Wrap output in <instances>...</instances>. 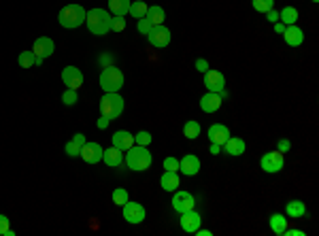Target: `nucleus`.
Listing matches in <instances>:
<instances>
[{
    "instance_id": "c85d7f7f",
    "label": "nucleus",
    "mask_w": 319,
    "mask_h": 236,
    "mask_svg": "<svg viewBox=\"0 0 319 236\" xmlns=\"http://www.w3.org/2000/svg\"><path fill=\"white\" fill-rule=\"evenodd\" d=\"M147 3H143V0H134V3H130V15L132 17H136V19H141V17H145V13H147Z\"/></svg>"
},
{
    "instance_id": "a18cd8bd",
    "label": "nucleus",
    "mask_w": 319,
    "mask_h": 236,
    "mask_svg": "<svg viewBox=\"0 0 319 236\" xmlns=\"http://www.w3.org/2000/svg\"><path fill=\"white\" fill-rule=\"evenodd\" d=\"M72 141H77L81 147H83L85 143H88V141H85V136H83V134H75V136H72Z\"/></svg>"
},
{
    "instance_id": "a19ab883",
    "label": "nucleus",
    "mask_w": 319,
    "mask_h": 236,
    "mask_svg": "<svg viewBox=\"0 0 319 236\" xmlns=\"http://www.w3.org/2000/svg\"><path fill=\"white\" fill-rule=\"evenodd\" d=\"M9 230V217L0 215V236H5V232Z\"/></svg>"
},
{
    "instance_id": "412c9836",
    "label": "nucleus",
    "mask_w": 319,
    "mask_h": 236,
    "mask_svg": "<svg viewBox=\"0 0 319 236\" xmlns=\"http://www.w3.org/2000/svg\"><path fill=\"white\" fill-rule=\"evenodd\" d=\"M160 185H162L164 191H175V189H179V185H181L179 175H177V173H170V170H164V175L160 177Z\"/></svg>"
},
{
    "instance_id": "473e14b6",
    "label": "nucleus",
    "mask_w": 319,
    "mask_h": 236,
    "mask_svg": "<svg viewBox=\"0 0 319 236\" xmlns=\"http://www.w3.org/2000/svg\"><path fill=\"white\" fill-rule=\"evenodd\" d=\"M77 100H79L77 90H68V88H66V92L62 94V102H64L66 106H72V104H77Z\"/></svg>"
},
{
    "instance_id": "09e8293b",
    "label": "nucleus",
    "mask_w": 319,
    "mask_h": 236,
    "mask_svg": "<svg viewBox=\"0 0 319 236\" xmlns=\"http://www.w3.org/2000/svg\"><path fill=\"white\" fill-rule=\"evenodd\" d=\"M196 234H198V236H211L213 232H211V230H200V228H198V230H196Z\"/></svg>"
},
{
    "instance_id": "9d476101",
    "label": "nucleus",
    "mask_w": 319,
    "mask_h": 236,
    "mask_svg": "<svg viewBox=\"0 0 319 236\" xmlns=\"http://www.w3.org/2000/svg\"><path fill=\"white\" fill-rule=\"evenodd\" d=\"M196 206V200L190 191L185 189H175V196H172V209H175L179 215L185 213V211H192Z\"/></svg>"
},
{
    "instance_id": "2eb2a0df",
    "label": "nucleus",
    "mask_w": 319,
    "mask_h": 236,
    "mask_svg": "<svg viewBox=\"0 0 319 236\" xmlns=\"http://www.w3.org/2000/svg\"><path fill=\"white\" fill-rule=\"evenodd\" d=\"M222 100H224V94L207 92V94L200 98V109L205 111V113H215V111L222 109Z\"/></svg>"
},
{
    "instance_id": "37998d69",
    "label": "nucleus",
    "mask_w": 319,
    "mask_h": 236,
    "mask_svg": "<svg viewBox=\"0 0 319 236\" xmlns=\"http://www.w3.org/2000/svg\"><path fill=\"white\" fill-rule=\"evenodd\" d=\"M281 236H304V232H302V230H292V228H285Z\"/></svg>"
},
{
    "instance_id": "20e7f679",
    "label": "nucleus",
    "mask_w": 319,
    "mask_h": 236,
    "mask_svg": "<svg viewBox=\"0 0 319 236\" xmlns=\"http://www.w3.org/2000/svg\"><path fill=\"white\" fill-rule=\"evenodd\" d=\"M124 113V98L117 92H109L100 100V115H105L109 119H117Z\"/></svg>"
},
{
    "instance_id": "ddd939ff",
    "label": "nucleus",
    "mask_w": 319,
    "mask_h": 236,
    "mask_svg": "<svg viewBox=\"0 0 319 236\" xmlns=\"http://www.w3.org/2000/svg\"><path fill=\"white\" fill-rule=\"evenodd\" d=\"M103 154H105V149L98 143H85L81 147L79 158H83V162H88V164H98V162H103Z\"/></svg>"
},
{
    "instance_id": "5701e85b",
    "label": "nucleus",
    "mask_w": 319,
    "mask_h": 236,
    "mask_svg": "<svg viewBox=\"0 0 319 236\" xmlns=\"http://www.w3.org/2000/svg\"><path fill=\"white\" fill-rule=\"evenodd\" d=\"M285 213L292 219H300V217L307 215V204H304L302 200H289L285 204Z\"/></svg>"
},
{
    "instance_id": "4be33fe9",
    "label": "nucleus",
    "mask_w": 319,
    "mask_h": 236,
    "mask_svg": "<svg viewBox=\"0 0 319 236\" xmlns=\"http://www.w3.org/2000/svg\"><path fill=\"white\" fill-rule=\"evenodd\" d=\"M103 162L107 166H111V168H117V166H122V162H124V156H122V151L117 147H109L103 154Z\"/></svg>"
},
{
    "instance_id": "423d86ee",
    "label": "nucleus",
    "mask_w": 319,
    "mask_h": 236,
    "mask_svg": "<svg viewBox=\"0 0 319 236\" xmlns=\"http://www.w3.org/2000/svg\"><path fill=\"white\" fill-rule=\"evenodd\" d=\"M285 164V158L281 151H268V154L262 156V160H260V166H262V170L268 173V175H274V173H281Z\"/></svg>"
},
{
    "instance_id": "72a5a7b5",
    "label": "nucleus",
    "mask_w": 319,
    "mask_h": 236,
    "mask_svg": "<svg viewBox=\"0 0 319 236\" xmlns=\"http://www.w3.org/2000/svg\"><path fill=\"white\" fill-rule=\"evenodd\" d=\"M64 151H66V156H68V158H79V154H81V145H79L77 141H68L66 147H64Z\"/></svg>"
},
{
    "instance_id": "a211bd4d",
    "label": "nucleus",
    "mask_w": 319,
    "mask_h": 236,
    "mask_svg": "<svg viewBox=\"0 0 319 236\" xmlns=\"http://www.w3.org/2000/svg\"><path fill=\"white\" fill-rule=\"evenodd\" d=\"M207 136H209L211 143L224 147V143L230 138V130H228V126H224V123H213V126L209 128V132H207Z\"/></svg>"
},
{
    "instance_id": "ea45409f",
    "label": "nucleus",
    "mask_w": 319,
    "mask_h": 236,
    "mask_svg": "<svg viewBox=\"0 0 319 236\" xmlns=\"http://www.w3.org/2000/svg\"><path fill=\"white\" fill-rule=\"evenodd\" d=\"M196 71L205 75V73L209 71V62H207L205 58H198V60H196Z\"/></svg>"
},
{
    "instance_id": "79ce46f5",
    "label": "nucleus",
    "mask_w": 319,
    "mask_h": 236,
    "mask_svg": "<svg viewBox=\"0 0 319 236\" xmlns=\"http://www.w3.org/2000/svg\"><path fill=\"white\" fill-rule=\"evenodd\" d=\"M266 19H268V22H272V24H277V22H279V13L274 11V9H270V11L266 13Z\"/></svg>"
},
{
    "instance_id": "f3484780",
    "label": "nucleus",
    "mask_w": 319,
    "mask_h": 236,
    "mask_svg": "<svg viewBox=\"0 0 319 236\" xmlns=\"http://www.w3.org/2000/svg\"><path fill=\"white\" fill-rule=\"evenodd\" d=\"M179 170L185 175V177H196L200 173V160L192 154H187L179 160Z\"/></svg>"
},
{
    "instance_id": "6ab92c4d",
    "label": "nucleus",
    "mask_w": 319,
    "mask_h": 236,
    "mask_svg": "<svg viewBox=\"0 0 319 236\" xmlns=\"http://www.w3.org/2000/svg\"><path fill=\"white\" fill-rule=\"evenodd\" d=\"M111 141H113V147H117L119 151H128L134 145V134H130L128 130H117L111 136Z\"/></svg>"
},
{
    "instance_id": "4c0bfd02",
    "label": "nucleus",
    "mask_w": 319,
    "mask_h": 236,
    "mask_svg": "<svg viewBox=\"0 0 319 236\" xmlns=\"http://www.w3.org/2000/svg\"><path fill=\"white\" fill-rule=\"evenodd\" d=\"M164 170L177 173V170H179V160H177V158H166V160H164Z\"/></svg>"
},
{
    "instance_id": "6e6552de",
    "label": "nucleus",
    "mask_w": 319,
    "mask_h": 236,
    "mask_svg": "<svg viewBox=\"0 0 319 236\" xmlns=\"http://www.w3.org/2000/svg\"><path fill=\"white\" fill-rule=\"evenodd\" d=\"M170 38H172L170 28H166V26H153L151 32L147 34V40H149L153 47H157V49L168 47L170 45Z\"/></svg>"
},
{
    "instance_id": "f257e3e1",
    "label": "nucleus",
    "mask_w": 319,
    "mask_h": 236,
    "mask_svg": "<svg viewBox=\"0 0 319 236\" xmlns=\"http://www.w3.org/2000/svg\"><path fill=\"white\" fill-rule=\"evenodd\" d=\"M126 166L130 170H134V173H145V170H149V166L153 162V156L149 154V149L147 147H143V145H132L128 149V154L124 158Z\"/></svg>"
},
{
    "instance_id": "7c9ffc66",
    "label": "nucleus",
    "mask_w": 319,
    "mask_h": 236,
    "mask_svg": "<svg viewBox=\"0 0 319 236\" xmlns=\"http://www.w3.org/2000/svg\"><path fill=\"white\" fill-rule=\"evenodd\" d=\"M251 5H253V9L257 13H264L266 15L270 9H274V0H251Z\"/></svg>"
},
{
    "instance_id": "f03ea898",
    "label": "nucleus",
    "mask_w": 319,
    "mask_h": 236,
    "mask_svg": "<svg viewBox=\"0 0 319 236\" xmlns=\"http://www.w3.org/2000/svg\"><path fill=\"white\" fill-rule=\"evenodd\" d=\"M111 22L113 17L105 9H90L85 13V24H88V30L96 36H105L111 32Z\"/></svg>"
},
{
    "instance_id": "2f4dec72",
    "label": "nucleus",
    "mask_w": 319,
    "mask_h": 236,
    "mask_svg": "<svg viewBox=\"0 0 319 236\" xmlns=\"http://www.w3.org/2000/svg\"><path fill=\"white\" fill-rule=\"evenodd\" d=\"M111 198H113V202L117 204V206H124V204L130 200V198H128V191H126V189H122V187H117V189H115Z\"/></svg>"
},
{
    "instance_id": "f704fd0d",
    "label": "nucleus",
    "mask_w": 319,
    "mask_h": 236,
    "mask_svg": "<svg viewBox=\"0 0 319 236\" xmlns=\"http://www.w3.org/2000/svg\"><path fill=\"white\" fill-rule=\"evenodd\" d=\"M151 141H153V136H151V134H149L147 130H141L138 134H134V143H136V145H143V147H147V145H149Z\"/></svg>"
},
{
    "instance_id": "c03bdc74",
    "label": "nucleus",
    "mask_w": 319,
    "mask_h": 236,
    "mask_svg": "<svg viewBox=\"0 0 319 236\" xmlns=\"http://www.w3.org/2000/svg\"><path fill=\"white\" fill-rule=\"evenodd\" d=\"M109 121H111V119H109V117H105V115H100V119H98V121H96V126H98V128H100V130H105V128H107V126H109Z\"/></svg>"
},
{
    "instance_id": "b1692460",
    "label": "nucleus",
    "mask_w": 319,
    "mask_h": 236,
    "mask_svg": "<svg viewBox=\"0 0 319 236\" xmlns=\"http://www.w3.org/2000/svg\"><path fill=\"white\" fill-rule=\"evenodd\" d=\"M130 3L132 0H109V9L113 13V17H126L130 11Z\"/></svg>"
},
{
    "instance_id": "bb28decb",
    "label": "nucleus",
    "mask_w": 319,
    "mask_h": 236,
    "mask_svg": "<svg viewBox=\"0 0 319 236\" xmlns=\"http://www.w3.org/2000/svg\"><path fill=\"white\" fill-rule=\"evenodd\" d=\"M279 19H281V24H285V26L296 24V22H298V9H296V7H285V9L279 13Z\"/></svg>"
},
{
    "instance_id": "39448f33",
    "label": "nucleus",
    "mask_w": 319,
    "mask_h": 236,
    "mask_svg": "<svg viewBox=\"0 0 319 236\" xmlns=\"http://www.w3.org/2000/svg\"><path fill=\"white\" fill-rule=\"evenodd\" d=\"M100 88H103L107 94L109 92H119L124 88V73L119 71L117 66H107L103 73H100Z\"/></svg>"
},
{
    "instance_id": "7ed1b4c3",
    "label": "nucleus",
    "mask_w": 319,
    "mask_h": 236,
    "mask_svg": "<svg viewBox=\"0 0 319 236\" xmlns=\"http://www.w3.org/2000/svg\"><path fill=\"white\" fill-rule=\"evenodd\" d=\"M85 11L81 5H66L60 13H57V22H60L62 28H68V30H72V28H79L81 24H85Z\"/></svg>"
},
{
    "instance_id": "4468645a",
    "label": "nucleus",
    "mask_w": 319,
    "mask_h": 236,
    "mask_svg": "<svg viewBox=\"0 0 319 236\" xmlns=\"http://www.w3.org/2000/svg\"><path fill=\"white\" fill-rule=\"evenodd\" d=\"M200 224H202V217H200V213L198 211H185V213H181V219H179V226H181V230L183 232H187V234H192V232H196L198 228H200Z\"/></svg>"
},
{
    "instance_id": "c756f323",
    "label": "nucleus",
    "mask_w": 319,
    "mask_h": 236,
    "mask_svg": "<svg viewBox=\"0 0 319 236\" xmlns=\"http://www.w3.org/2000/svg\"><path fill=\"white\" fill-rule=\"evenodd\" d=\"M17 62H19L22 68H32V66H36V58H34L32 51H22L19 58H17Z\"/></svg>"
},
{
    "instance_id": "f8f14e48",
    "label": "nucleus",
    "mask_w": 319,
    "mask_h": 236,
    "mask_svg": "<svg viewBox=\"0 0 319 236\" xmlns=\"http://www.w3.org/2000/svg\"><path fill=\"white\" fill-rule=\"evenodd\" d=\"M62 81L68 90H79L83 85V73L77 66H66L62 71Z\"/></svg>"
},
{
    "instance_id": "8fccbe9b",
    "label": "nucleus",
    "mask_w": 319,
    "mask_h": 236,
    "mask_svg": "<svg viewBox=\"0 0 319 236\" xmlns=\"http://www.w3.org/2000/svg\"><path fill=\"white\" fill-rule=\"evenodd\" d=\"M311 3H319V0H311Z\"/></svg>"
},
{
    "instance_id": "e433bc0d",
    "label": "nucleus",
    "mask_w": 319,
    "mask_h": 236,
    "mask_svg": "<svg viewBox=\"0 0 319 236\" xmlns=\"http://www.w3.org/2000/svg\"><path fill=\"white\" fill-rule=\"evenodd\" d=\"M111 30H113V32H122V30H126V17H113V22H111Z\"/></svg>"
},
{
    "instance_id": "cd10ccee",
    "label": "nucleus",
    "mask_w": 319,
    "mask_h": 236,
    "mask_svg": "<svg viewBox=\"0 0 319 236\" xmlns=\"http://www.w3.org/2000/svg\"><path fill=\"white\" fill-rule=\"evenodd\" d=\"M200 132H202V128H200V123H198L196 119H190V121H187L185 126H183V136H185V138H190V141L198 138Z\"/></svg>"
},
{
    "instance_id": "dca6fc26",
    "label": "nucleus",
    "mask_w": 319,
    "mask_h": 236,
    "mask_svg": "<svg viewBox=\"0 0 319 236\" xmlns=\"http://www.w3.org/2000/svg\"><path fill=\"white\" fill-rule=\"evenodd\" d=\"M281 34H283L285 43H287L289 47H300V45L304 43V32H302V28H298L296 24L285 26V30H283Z\"/></svg>"
},
{
    "instance_id": "49530a36",
    "label": "nucleus",
    "mask_w": 319,
    "mask_h": 236,
    "mask_svg": "<svg viewBox=\"0 0 319 236\" xmlns=\"http://www.w3.org/2000/svg\"><path fill=\"white\" fill-rule=\"evenodd\" d=\"M211 154H213V156H220V154H222V147L215 145V143H211Z\"/></svg>"
},
{
    "instance_id": "0eeeda50",
    "label": "nucleus",
    "mask_w": 319,
    "mask_h": 236,
    "mask_svg": "<svg viewBox=\"0 0 319 236\" xmlns=\"http://www.w3.org/2000/svg\"><path fill=\"white\" fill-rule=\"evenodd\" d=\"M53 51H55V43H53V40L49 36H38L34 40V47H32V53H34V58H36V66H41L43 60H47Z\"/></svg>"
},
{
    "instance_id": "c9c22d12",
    "label": "nucleus",
    "mask_w": 319,
    "mask_h": 236,
    "mask_svg": "<svg viewBox=\"0 0 319 236\" xmlns=\"http://www.w3.org/2000/svg\"><path fill=\"white\" fill-rule=\"evenodd\" d=\"M136 28H138V32H141V34H145V36H147V34L151 32L153 24H151L147 17H141V19H138V24H136Z\"/></svg>"
},
{
    "instance_id": "aec40b11",
    "label": "nucleus",
    "mask_w": 319,
    "mask_h": 236,
    "mask_svg": "<svg viewBox=\"0 0 319 236\" xmlns=\"http://www.w3.org/2000/svg\"><path fill=\"white\" fill-rule=\"evenodd\" d=\"M245 149H247V145H245V141H243V138H238V136H230L228 141L224 143V154H228L232 158L243 156Z\"/></svg>"
},
{
    "instance_id": "1a4fd4ad",
    "label": "nucleus",
    "mask_w": 319,
    "mask_h": 236,
    "mask_svg": "<svg viewBox=\"0 0 319 236\" xmlns=\"http://www.w3.org/2000/svg\"><path fill=\"white\" fill-rule=\"evenodd\" d=\"M122 213H124V219L128 221V224H143L145 217H147V211H145V206L138 204V202H126L122 206Z\"/></svg>"
},
{
    "instance_id": "393cba45",
    "label": "nucleus",
    "mask_w": 319,
    "mask_h": 236,
    "mask_svg": "<svg viewBox=\"0 0 319 236\" xmlns=\"http://www.w3.org/2000/svg\"><path fill=\"white\" fill-rule=\"evenodd\" d=\"M145 17H147L153 26H162V24H164V19H166V13H164V9H162V7L153 5V7H149V9H147V13H145Z\"/></svg>"
},
{
    "instance_id": "9b49d317",
    "label": "nucleus",
    "mask_w": 319,
    "mask_h": 236,
    "mask_svg": "<svg viewBox=\"0 0 319 236\" xmlns=\"http://www.w3.org/2000/svg\"><path fill=\"white\" fill-rule=\"evenodd\" d=\"M205 85H207L209 92L226 96V77L220 71H211V68H209V71L205 73Z\"/></svg>"
},
{
    "instance_id": "a878e982",
    "label": "nucleus",
    "mask_w": 319,
    "mask_h": 236,
    "mask_svg": "<svg viewBox=\"0 0 319 236\" xmlns=\"http://www.w3.org/2000/svg\"><path fill=\"white\" fill-rule=\"evenodd\" d=\"M289 226V221H287V217L285 215H281V213H274V215H270V230L274 232V234H283V230Z\"/></svg>"
},
{
    "instance_id": "de8ad7c7",
    "label": "nucleus",
    "mask_w": 319,
    "mask_h": 236,
    "mask_svg": "<svg viewBox=\"0 0 319 236\" xmlns=\"http://www.w3.org/2000/svg\"><path fill=\"white\" fill-rule=\"evenodd\" d=\"M274 30H277V32L281 34V32L285 30V24H281V22H277V24H274Z\"/></svg>"
},
{
    "instance_id": "58836bf2",
    "label": "nucleus",
    "mask_w": 319,
    "mask_h": 236,
    "mask_svg": "<svg viewBox=\"0 0 319 236\" xmlns=\"http://www.w3.org/2000/svg\"><path fill=\"white\" fill-rule=\"evenodd\" d=\"M289 149H292V143H289L287 138H279V143H277V151H281V154H287Z\"/></svg>"
}]
</instances>
